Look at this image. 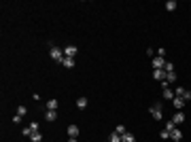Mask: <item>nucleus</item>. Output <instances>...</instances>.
<instances>
[{
	"label": "nucleus",
	"instance_id": "6",
	"mask_svg": "<svg viewBox=\"0 0 191 142\" xmlns=\"http://www.w3.org/2000/svg\"><path fill=\"white\" fill-rule=\"evenodd\" d=\"M172 121H174V125L185 123V112H183V110H176V112H174V117H172Z\"/></svg>",
	"mask_w": 191,
	"mask_h": 142
},
{
	"label": "nucleus",
	"instance_id": "11",
	"mask_svg": "<svg viewBox=\"0 0 191 142\" xmlns=\"http://www.w3.org/2000/svg\"><path fill=\"white\" fill-rule=\"evenodd\" d=\"M74 64H77L74 57H64V62H62V66H64V68H74Z\"/></svg>",
	"mask_w": 191,
	"mask_h": 142
},
{
	"label": "nucleus",
	"instance_id": "12",
	"mask_svg": "<svg viewBox=\"0 0 191 142\" xmlns=\"http://www.w3.org/2000/svg\"><path fill=\"white\" fill-rule=\"evenodd\" d=\"M68 136L70 138H79V127L77 125H68Z\"/></svg>",
	"mask_w": 191,
	"mask_h": 142
},
{
	"label": "nucleus",
	"instance_id": "21",
	"mask_svg": "<svg viewBox=\"0 0 191 142\" xmlns=\"http://www.w3.org/2000/svg\"><path fill=\"white\" fill-rule=\"evenodd\" d=\"M17 115H19V117H26V115H28V108H26V106H19V108H17Z\"/></svg>",
	"mask_w": 191,
	"mask_h": 142
},
{
	"label": "nucleus",
	"instance_id": "3",
	"mask_svg": "<svg viewBox=\"0 0 191 142\" xmlns=\"http://www.w3.org/2000/svg\"><path fill=\"white\" fill-rule=\"evenodd\" d=\"M77 53H79V49L74 47V45H66L64 47V57H74Z\"/></svg>",
	"mask_w": 191,
	"mask_h": 142
},
{
	"label": "nucleus",
	"instance_id": "22",
	"mask_svg": "<svg viewBox=\"0 0 191 142\" xmlns=\"http://www.w3.org/2000/svg\"><path fill=\"white\" fill-rule=\"evenodd\" d=\"M21 134H24L26 138H30V136H32V134H34V131L30 130V125H28V127H24V130H21Z\"/></svg>",
	"mask_w": 191,
	"mask_h": 142
},
{
	"label": "nucleus",
	"instance_id": "20",
	"mask_svg": "<svg viewBox=\"0 0 191 142\" xmlns=\"http://www.w3.org/2000/svg\"><path fill=\"white\" fill-rule=\"evenodd\" d=\"M174 9H176V2H174V0H168L166 2V11H174Z\"/></svg>",
	"mask_w": 191,
	"mask_h": 142
},
{
	"label": "nucleus",
	"instance_id": "15",
	"mask_svg": "<svg viewBox=\"0 0 191 142\" xmlns=\"http://www.w3.org/2000/svg\"><path fill=\"white\" fill-rule=\"evenodd\" d=\"M166 81L172 85L174 81H176V72H166Z\"/></svg>",
	"mask_w": 191,
	"mask_h": 142
},
{
	"label": "nucleus",
	"instance_id": "4",
	"mask_svg": "<svg viewBox=\"0 0 191 142\" xmlns=\"http://www.w3.org/2000/svg\"><path fill=\"white\" fill-rule=\"evenodd\" d=\"M153 79H155V81H159V83H161V81H166V70H164V68H157V70H153Z\"/></svg>",
	"mask_w": 191,
	"mask_h": 142
},
{
	"label": "nucleus",
	"instance_id": "9",
	"mask_svg": "<svg viewBox=\"0 0 191 142\" xmlns=\"http://www.w3.org/2000/svg\"><path fill=\"white\" fill-rule=\"evenodd\" d=\"M87 104H89V100H87V98H83V95H81V98H77V108H81V110H83V108H87Z\"/></svg>",
	"mask_w": 191,
	"mask_h": 142
},
{
	"label": "nucleus",
	"instance_id": "27",
	"mask_svg": "<svg viewBox=\"0 0 191 142\" xmlns=\"http://www.w3.org/2000/svg\"><path fill=\"white\" fill-rule=\"evenodd\" d=\"M68 142H79V140H77V138H70V140H68Z\"/></svg>",
	"mask_w": 191,
	"mask_h": 142
},
{
	"label": "nucleus",
	"instance_id": "16",
	"mask_svg": "<svg viewBox=\"0 0 191 142\" xmlns=\"http://www.w3.org/2000/svg\"><path fill=\"white\" fill-rule=\"evenodd\" d=\"M30 140H32V142H40V140H43V134H40V131H34V134L30 136Z\"/></svg>",
	"mask_w": 191,
	"mask_h": 142
},
{
	"label": "nucleus",
	"instance_id": "24",
	"mask_svg": "<svg viewBox=\"0 0 191 142\" xmlns=\"http://www.w3.org/2000/svg\"><path fill=\"white\" fill-rule=\"evenodd\" d=\"M159 136H161V138H164V140H168V138H170V131H168L166 127H164V130L159 131Z\"/></svg>",
	"mask_w": 191,
	"mask_h": 142
},
{
	"label": "nucleus",
	"instance_id": "13",
	"mask_svg": "<svg viewBox=\"0 0 191 142\" xmlns=\"http://www.w3.org/2000/svg\"><path fill=\"white\" fill-rule=\"evenodd\" d=\"M47 110H58V100H47Z\"/></svg>",
	"mask_w": 191,
	"mask_h": 142
},
{
	"label": "nucleus",
	"instance_id": "1",
	"mask_svg": "<svg viewBox=\"0 0 191 142\" xmlns=\"http://www.w3.org/2000/svg\"><path fill=\"white\" fill-rule=\"evenodd\" d=\"M49 55H51V57L55 59V62H64V49H60V47H51L49 49Z\"/></svg>",
	"mask_w": 191,
	"mask_h": 142
},
{
	"label": "nucleus",
	"instance_id": "8",
	"mask_svg": "<svg viewBox=\"0 0 191 142\" xmlns=\"http://www.w3.org/2000/svg\"><path fill=\"white\" fill-rule=\"evenodd\" d=\"M55 119H58V110H47V112H45V121L53 123Z\"/></svg>",
	"mask_w": 191,
	"mask_h": 142
},
{
	"label": "nucleus",
	"instance_id": "10",
	"mask_svg": "<svg viewBox=\"0 0 191 142\" xmlns=\"http://www.w3.org/2000/svg\"><path fill=\"white\" fill-rule=\"evenodd\" d=\"M172 104H174V108H185V100H183V98H176V95H174V98H172Z\"/></svg>",
	"mask_w": 191,
	"mask_h": 142
},
{
	"label": "nucleus",
	"instance_id": "25",
	"mask_svg": "<svg viewBox=\"0 0 191 142\" xmlns=\"http://www.w3.org/2000/svg\"><path fill=\"white\" fill-rule=\"evenodd\" d=\"M164 70H166V72H174V66H172L170 62H166V66H164Z\"/></svg>",
	"mask_w": 191,
	"mask_h": 142
},
{
	"label": "nucleus",
	"instance_id": "23",
	"mask_svg": "<svg viewBox=\"0 0 191 142\" xmlns=\"http://www.w3.org/2000/svg\"><path fill=\"white\" fill-rule=\"evenodd\" d=\"M164 127H166L168 131H172V130H174V127H176V125H174V121L170 119V121H168V123H166V125H164Z\"/></svg>",
	"mask_w": 191,
	"mask_h": 142
},
{
	"label": "nucleus",
	"instance_id": "2",
	"mask_svg": "<svg viewBox=\"0 0 191 142\" xmlns=\"http://www.w3.org/2000/svg\"><path fill=\"white\" fill-rule=\"evenodd\" d=\"M151 115H153V119H155V121H161V117H164V112H161V104L151 106Z\"/></svg>",
	"mask_w": 191,
	"mask_h": 142
},
{
	"label": "nucleus",
	"instance_id": "26",
	"mask_svg": "<svg viewBox=\"0 0 191 142\" xmlns=\"http://www.w3.org/2000/svg\"><path fill=\"white\" fill-rule=\"evenodd\" d=\"M30 130H32V131H38V123H36V121H32V123H30Z\"/></svg>",
	"mask_w": 191,
	"mask_h": 142
},
{
	"label": "nucleus",
	"instance_id": "7",
	"mask_svg": "<svg viewBox=\"0 0 191 142\" xmlns=\"http://www.w3.org/2000/svg\"><path fill=\"white\" fill-rule=\"evenodd\" d=\"M164 66H166V59H164V57H153V70L164 68Z\"/></svg>",
	"mask_w": 191,
	"mask_h": 142
},
{
	"label": "nucleus",
	"instance_id": "19",
	"mask_svg": "<svg viewBox=\"0 0 191 142\" xmlns=\"http://www.w3.org/2000/svg\"><path fill=\"white\" fill-rule=\"evenodd\" d=\"M115 134H119V136H123V134H128V130H125V125H117V127H115Z\"/></svg>",
	"mask_w": 191,
	"mask_h": 142
},
{
	"label": "nucleus",
	"instance_id": "5",
	"mask_svg": "<svg viewBox=\"0 0 191 142\" xmlns=\"http://www.w3.org/2000/svg\"><path fill=\"white\" fill-rule=\"evenodd\" d=\"M170 140H174V142H180V140H183V131H180L179 127H174V130L170 131Z\"/></svg>",
	"mask_w": 191,
	"mask_h": 142
},
{
	"label": "nucleus",
	"instance_id": "14",
	"mask_svg": "<svg viewBox=\"0 0 191 142\" xmlns=\"http://www.w3.org/2000/svg\"><path fill=\"white\" fill-rule=\"evenodd\" d=\"M121 142H136V138H134V134L128 131V134H123V136H121Z\"/></svg>",
	"mask_w": 191,
	"mask_h": 142
},
{
	"label": "nucleus",
	"instance_id": "17",
	"mask_svg": "<svg viewBox=\"0 0 191 142\" xmlns=\"http://www.w3.org/2000/svg\"><path fill=\"white\" fill-rule=\"evenodd\" d=\"M161 94H164V98H166V100H172V98H174V91H172L170 87H168V89H164Z\"/></svg>",
	"mask_w": 191,
	"mask_h": 142
},
{
	"label": "nucleus",
	"instance_id": "18",
	"mask_svg": "<svg viewBox=\"0 0 191 142\" xmlns=\"http://www.w3.org/2000/svg\"><path fill=\"white\" fill-rule=\"evenodd\" d=\"M108 142H121V136H119V134H115V131H113V134L108 136Z\"/></svg>",
	"mask_w": 191,
	"mask_h": 142
}]
</instances>
